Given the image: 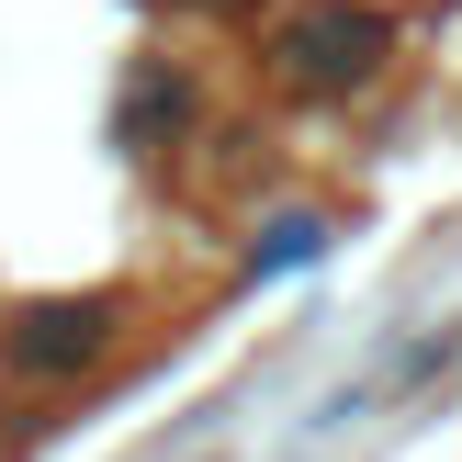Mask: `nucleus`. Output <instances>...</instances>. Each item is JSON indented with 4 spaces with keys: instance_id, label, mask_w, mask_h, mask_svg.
Returning <instances> with one entry per match:
<instances>
[{
    "instance_id": "1",
    "label": "nucleus",
    "mask_w": 462,
    "mask_h": 462,
    "mask_svg": "<svg viewBox=\"0 0 462 462\" xmlns=\"http://www.w3.org/2000/svg\"><path fill=\"white\" fill-rule=\"evenodd\" d=\"M383 57H395V12L383 0H293L271 23V79L305 90V102H338V90L383 79Z\"/></svg>"
},
{
    "instance_id": "2",
    "label": "nucleus",
    "mask_w": 462,
    "mask_h": 462,
    "mask_svg": "<svg viewBox=\"0 0 462 462\" xmlns=\"http://www.w3.org/2000/svg\"><path fill=\"white\" fill-rule=\"evenodd\" d=\"M192 125H203V68L170 57V45L125 57V90H113V147H125L135 170H170V158L192 147Z\"/></svg>"
},
{
    "instance_id": "3",
    "label": "nucleus",
    "mask_w": 462,
    "mask_h": 462,
    "mask_svg": "<svg viewBox=\"0 0 462 462\" xmlns=\"http://www.w3.org/2000/svg\"><path fill=\"white\" fill-rule=\"evenodd\" d=\"M113 328H125L113 293H45V305H12V316H0V361L34 373V383H57V373H90V361L113 350Z\"/></svg>"
},
{
    "instance_id": "4",
    "label": "nucleus",
    "mask_w": 462,
    "mask_h": 462,
    "mask_svg": "<svg viewBox=\"0 0 462 462\" xmlns=\"http://www.w3.org/2000/svg\"><path fill=\"white\" fill-rule=\"evenodd\" d=\"M316 248H328V226H316V215H271L260 248H248V271H293V260H316Z\"/></svg>"
},
{
    "instance_id": "5",
    "label": "nucleus",
    "mask_w": 462,
    "mask_h": 462,
    "mask_svg": "<svg viewBox=\"0 0 462 462\" xmlns=\"http://www.w3.org/2000/svg\"><path fill=\"white\" fill-rule=\"evenodd\" d=\"M192 12H260V0H192Z\"/></svg>"
}]
</instances>
